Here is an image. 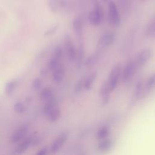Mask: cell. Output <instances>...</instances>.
<instances>
[{"label":"cell","instance_id":"cell-14","mask_svg":"<svg viewBox=\"0 0 155 155\" xmlns=\"http://www.w3.org/2000/svg\"><path fill=\"white\" fill-rule=\"evenodd\" d=\"M113 146V141L112 139L106 138L100 140L97 145V151L101 154H105L109 152Z\"/></svg>","mask_w":155,"mask_h":155},{"label":"cell","instance_id":"cell-2","mask_svg":"<svg viewBox=\"0 0 155 155\" xmlns=\"http://www.w3.org/2000/svg\"><path fill=\"white\" fill-rule=\"evenodd\" d=\"M122 64L118 62L111 68L107 82L111 92H113L117 87L119 80L122 73Z\"/></svg>","mask_w":155,"mask_h":155},{"label":"cell","instance_id":"cell-22","mask_svg":"<svg viewBox=\"0 0 155 155\" xmlns=\"http://www.w3.org/2000/svg\"><path fill=\"white\" fill-rule=\"evenodd\" d=\"M40 97L42 100L47 101L54 97L52 90L50 87L44 88L40 94Z\"/></svg>","mask_w":155,"mask_h":155},{"label":"cell","instance_id":"cell-18","mask_svg":"<svg viewBox=\"0 0 155 155\" xmlns=\"http://www.w3.org/2000/svg\"><path fill=\"white\" fill-rule=\"evenodd\" d=\"M97 76V73L96 71H94L90 74L88 76L85 77L84 79V90H90L93 85V84L96 79Z\"/></svg>","mask_w":155,"mask_h":155},{"label":"cell","instance_id":"cell-11","mask_svg":"<svg viewBox=\"0 0 155 155\" xmlns=\"http://www.w3.org/2000/svg\"><path fill=\"white\" fill-rule=\"evenodd\" d=\"M28 126L25 124H24L19 127L12 134L10 140L13 143H17L21 141L24 136L27 134L28 131Z\"/></svg>","mask_w":155,"mask_h":155},{"label":"cell","instance_id":"cell-20","mask_svg":"<svg viewBox=\"0 0 155 155\" xmlns=\"http://www.w3.org/2000/svg\"><path fill=\"white\" fill-rule=\"evenodd\" d=\"M110 130L108 126L104 125L102 126H101L96 131V138L99 140L108 138V136L110 134Z\"/></svg>","mask_w":155,"mask_h":155},{"label":"cell","instance_id":"cell-32","mask_svg":"<svg viewBox=\"0 0 155 155\" xmlns=\"http://www.w3.org/2000/svg\"><path fill=\"white\" fill-rule=\"evenodd\" d=\"M88 1H90L91 2H92L93 3V4L95 2H96L97 0H88Z\"/></svg>","mask_w":155,"mask_h":155},{"label":"cell","instance_id":"cell-35","mask_svg":"<svg viewBox=\"0 0 155 155\" xmlns=\"http://www.w3.org/2000/svg\"><path fill=\"white\" fill-rule=\"evenodd\" d=\"M81 155H85V154H81Z\"/></svg>","mask_w":155,"mask_h":155},{"label":"cell","instance_id":"cell-27","mask_svg":"<svg viewBox=\"0 0 155 155\" xmlns=\"http://www.w3.org/2000/svg\"><path fill=\"white\" fill-rule=\"evenodd\" d=\"M13 108L16 113H18L19 114L22 113L25 111V106L21 102H18L15 103V104L14 105Z\"/></svg>","mask_w":155,"mask_h":155},{"label":"cell","instance_id":"cell-33","mask_svg":"<svg viewBox=\"0 0 155 155\" xmlns=\"http://www.w3.org/2000/svg\"><path fill=\"white\" fill-rule=\"evenodd\" d=\"M103 2H108L110 0H102Z\"/></svg>","mask_w":155,"mask_h":155},{"label":"cell","instance_id":"cell-3","mask_svg":"<svg viewBox=\"0 0 155 155\" xmlns=\"http://www.w3.org/2000/svg\"><path fill=\"white\" fill-rule=\"evenodd\" d=\"M107 18L108 23L111 26L116 27L120 24V16L117 9V7L115 2L111 0L108 2Z\"/></svg>","mask_w":155,"mask_h":155},{"label":"cell","instance_id":"cell-29","mask_svg":"<svg viewBox=\"0 0 155 155\" xmlns=\"http://www.w3.org/2000/svg\"><path fill=\"white\" fill-rule=\"evenodd\" d=\"M60 63V61L51 58L48 62V68L50 71H52Z\"/></svg>","mask_w":155,"mask_h":155},{"label":"cell","instance_id":"cell-10","mask_svg":"<svg viewBox=\"0 0 155 155\" xmlns=\"http://www.w3.org/2000/svg\"><path fill=\"white\" fill-rule=\"evenodd\" d=\"M153 56V53L151 49L145 48L141 50L134 59L138 68L143 66L151 59Z\"/></svg>","mask_w":155,"mask_h":155},{"label":"cell","instance_id":"cell-6","mask_svg":"<svg viewBox=\"0 0 155 155\" xmlns=\"http://www.w3.org/2000/svg\"><path fill=\"white\" fill-rule=\"evenodd\" d=\"M115 39V34L111 31H107L104 33L99 38L97 42V49L98 51H102L104 49L111 45Z\"/></svg>","mask_w":155,"mask_h":155},{"label":"cell","instance_id":"cell-17","mask_svg":"<svg viewBox=\"0 0 155 155\" xmlns=\"http://www.w3.org/2000/svg\"><path fill=\"white\" fill-rule=\"evenodd\" d=\"M48 120L51 122L58 121L61 116V111L58 106H56L44 113Z\"/></svg>","mask_w":155,"mask_h":155},{"label":"cell","instance_id":"cell-12","mask_svg":"<svg viewBox=\"0 0 155 155\" xmlns=\"http://www.w3.org/2000/svg\"><path fill=\"white\" fill-rule=\"evenodd\" d=\"M111 93V92L110 91L108 88V86L106 81L102 84L99 90L101 103L102 106H105L108 104Z\"/></svg>","mask_w":155,"mask_h":155},{"label":"cell","instance_id":"cell-5","mask_svg":"<svg viewBox=\"0 0 155 155\" xmlns=\"http://www.w3.org/2000/svg\"><path fill=\"white\" fill-rule=\"evenodd\" d=\"M138 67L135 62V60L128 61L122 70L121 78L123 82H125L131 79L134 75Z\"/></svg>","mask_w":155,"mask_h":155},{"label":"cell","instance_id":"cell-7","mask_svg":"<svg viewBox=\"0 0 155 155\" xmlns=\"http://www.w3.org/2000/svg\"><path fill=\"white\" fill-rule=\"evenodd\" d=\"M64 45L67 56L70 61H75L76 57L77 49L68 34H66L64 36Z\"/></svg>","mask_w":155,"mask_h":155},{"label":"cell","instance_id":"cell-31","mask_svg":"<svg viewBox=\"0 0 155 155\" xmlns=\"http://www.w3.org/2000/svg\"><path fill=\"white\" fill-rule=\"evenodd\" d=\"M35 155H48V150L45 148H42L39 150Z\"/></svg>","mask_w":155,"mask_h":155},{"label":"cell","instance_id":"cell-16","mask_svg":"<svg viewBox=\"0 0 155 155\" xmlns=\"http://www.w3.org/2000/svg\"><path fill=\"white\" fill-rule=\"evenodd\" d=\"M33 139L31 137H27L23 140L15 148L13 155H21L25 153L31 146Z\"/></svg>","mask_w":155,"mask_h":155},{"label":"cell","instance_id":"cell-15","mask_svg":"<svg viewBox=\"0 0 155 155\" xmlns=\"http://www.w3.org/2000/svg\"><path fill=\"white\" fill-rule=\"evenodd\" d=\"M65 67L62 63H60L53 71L52 78L56 83H61L63 81L65 77Z\"/></svg>","mask_w":155,"mask_h":155},{"label":"cell","instance_id":"cell-1","mask_svg":"<svg viewBox=\"0 0 155 155\" xmlns=\"http://www.w3.org/2000/svg\"><path fill=\"white\" fill-rule=\"evenodd\" d=\"M93 9L88 13L87 18L89 22L93 26H97L101 24L104 16V12L102 5L97 1L93 4Z\"/></svg>","mask_w":155,"mask_h":155},{"label":"cell","instance_id":"cell-19","mask_svg":"<svg viewBox=\"0 0 155 155\" xmlns=\"http://www.w3.org/2000/svg\"><path fill=\"white\" fill-rule=\"evenodd\" d=\"M155 87V73L151 74L147 80L144 85L143 96L147 95Z\"/></svg>","mask_w":155,"mask_h":155},{"label":"cell","instance_id":"cell-26","mask_svg":"<svg viewBox=\"0 0 155 155\" xmlns=\"http://www.w3.org/2000/svg\"><path fill=\"white\" fill-rule=\"evenodd\" d=\"M62 55H63V50H62V48H61V47L58 46V47H56L54 48L51 58H54V59H57V60L60 61L62 57Z\"/></svg>","mask_w":155,"mask_h":155},{"label":"cell","instance_id":"cell-25","mask_svg":"<svg viewBox=\"0 0 155 155\" xmlns=\"http://www.w3.org/2000/svg\"><path fill=\"white\" fill-rule=\"evenodd\" d=\"M84 79L85 76L81 78L75 84L74 90L76 93H79L84 90Z\"/></svg>","mask_w":155,"mask_h":155},{"label":"cell","instance_id":"cell-23","mask_svg":"<svg viewBox=\"0 0 155 155\" xmlns=\"http://www.w3.org/2000/svg\"><path fill=\"white\" fill-rule=\"evenodd\" d=\"M99 55L98 53H96L90 56H88L85 61H84V64L86 67H91L94 65L98 61L99 59Z\"/></svg>","mask_w":155,"mask_h":155},{"label":"cell","instance_id":"cell-28","mask_svg":"<svg viewBox=\"0 0 155 155\" xmlns=\"http://www.w3.org/2000/svg\"><path fill=\"white\" fill-rule=\"evenodd\" d=\"M42 84V82L41 79L35 78L32 81L31 88L35 91H37L41 88Z\"/></svg>","mask_w":155,"mask_h":155},{"label":"cell","instance_id":"cell-30","mask_svg":"<svg viewBox=\"0 0 155 155\" xmlns=\"http://www.w3.org/2000/svg\"><path fill=\"white\" fill-rule=\"evenodd\" d=\"M154 33H155V23L154 24L151 23L147 27L146 35L148 36H150L154 35Z\"/></svg>","mask_w":155,"mask_h":155},{"label":"cell","instance_id":"cell-13","mask_svg":"<svg viewBox=\"0 0 155 155\" xmlns=\"http://www.w3.org/2000/svg\"><path fill=\"white\" fill-rule=\"evenodd\" d=\"M76 49L77 51L75 62L77 68H79L84 63V44L83 39H78V48Z\"/></svg>","mask_w":155,"mask_h":155},{"label":"cell","instance_id":"cell-9","mask_svg":"<svg viewBox=\"0 0 155 155\" xmlns=\"http://www.w3.org/2000/svg\"><path fill=\"white\" fill-rule=\"evenodd\" d=\"M143 90H144V85L142 81H140L137 82L133 94L131 97L130 102H129V107H133L137 102L143 97Z\"/></svg>","mask_w":155,"mask_h":155},{"label":"cell","instance_id":"cell-24","mask_svg":"<svg viewBox=\"0 0 155 155\" xmlns=\"http://www.w3.org/2000/svg\"><path fill=\"white\" fill-rule=\"evenodd\" d=\"M47 6L52 12L59 11V0H47Z\"/></svg>","mask_w":155,"mask_h":155},{"label":"cell","instance_id":"cell-34","mask_svg":"<svg viewBox=\"0 0 155 155\" xmlns=\"http://www.w3.org/2000/svg\"><path fill=\"white\" fill-rule=\"evenodd\" d=\"M141 1H147V0H140Z\"/></svg>","mask_w":155,"mask_h":155},{"label":"cell","instance_id":"cell-4","mask_svg":"<svg viewBox=\"0 0 155 155\" xmlns=\"http://www.w3.org/2000/svg\"><path fill=\"white\" fill-rule=\"evenodd\" d=\"M70 133L68 131L61 133L51 144L50 148V153L52 154H55L58 153L68 139Z\"/></svg>","mask_w":155,"mask_h":155},{"label":"cell","instance_id":"cell-8","mask_svg":"<svg viewBox=\"0 0 155 155\" xmlns=\"http://www.w3.org/2000/svg\"><path fill=\"white\" fill-rule=\"evenodd\" d=\"M85 16L80 15L76 17L72 22V27L78 39H83V30L85 24Z\"/></svg>","mask_w":155,"mask_h":155},{"label":"cell","instance_id":"cell-21","mask_svg":"<svg viewBox=\"0 0 155 155\" xmlns=\"http://www.w3.org/2000/svg\"><path fill=\"white\" fill-rule=\"evenodd\" d=\"M18 82L16 80H12L8 81L5 87L4 92L7 96L12 95L18 86Z\"/></svg>","mask_w":155,"mask_h":155}]
</instances>
